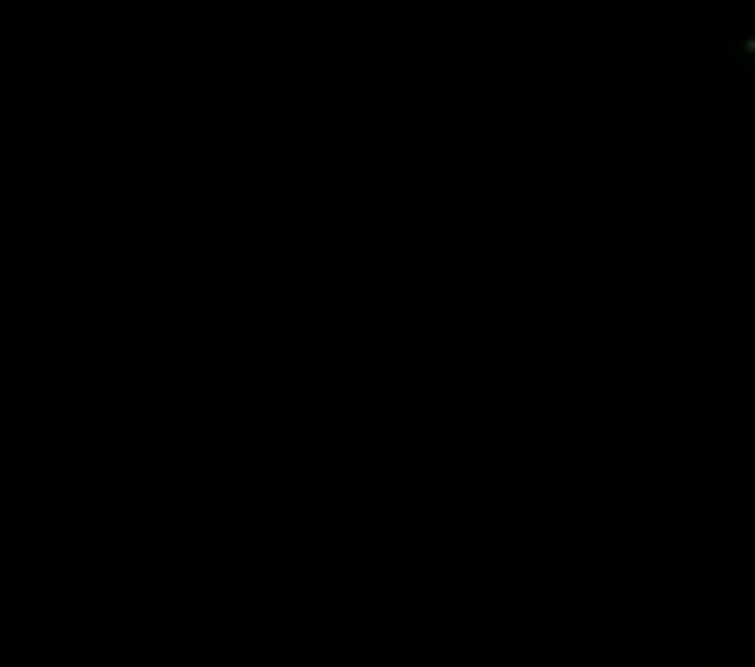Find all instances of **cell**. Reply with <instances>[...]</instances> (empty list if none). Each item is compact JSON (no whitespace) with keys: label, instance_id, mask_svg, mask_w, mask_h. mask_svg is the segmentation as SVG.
<instances>
[{"label":"cell","instance_id":"obj_1","mask_svg":"<svg viewBox=\"0 0 755 667\" xmlns=\"http://www.w3.org/2000/svg\"><path fill=\"white\" fill-rule=\"evenodd\" d=\"M714 88L719 94H755V11L735 26V37L714 47Z\"/></svg>","mask_w":755,"mask_h":667},{"label":"cell","instance_id":"obj_2","mask_svg":"<svg viewBox=\"0 0 755 667\" xmlns=\"http://www.w3.org/2000/svg\"><path fill=\"white\" fill-rule=\"evenodd\" d=\"M642 667H740V662H642Z\"/></svg>","mask_w":755,"mask_h":667}]
</instances>
